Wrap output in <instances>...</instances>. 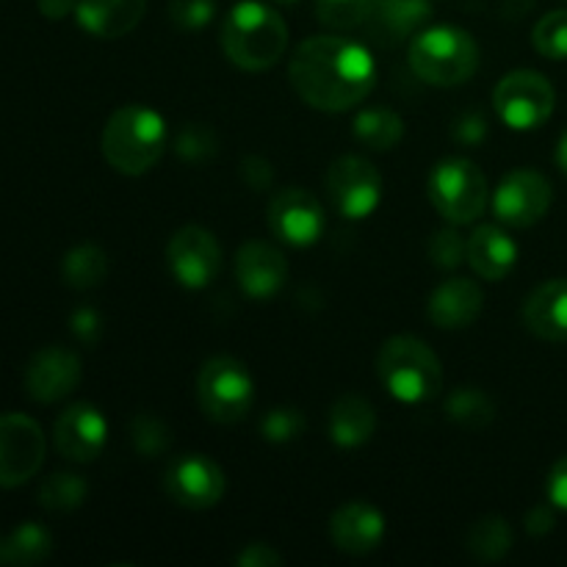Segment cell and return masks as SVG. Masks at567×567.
Wrapping results in <instances>:
<instances>
[{
	"label": "cell",
	"instance_id": "1",
	"mask_svg": "<svg viewBox=\"0 0 567 567\" xmlns=\"http://www.w3.org/2000/svg\"><path fill=\"white\" fill-rule=\"evenodd\" d=\"M288 75L310 109L341 114L369 97L377 83V66L369 48L324 33L299 44Z\"/></svg>",
	"mask_w": 567,
	"mask_h": 567
},
{
	"label": "cell",
	"instance_id": "2",
	"mask_svg": "<svg viewBox=\"0 0 567 567\" xmlns=\"http://www.w3.org/2000/svg\"><path fill=\"white\" fill-rule=\"evenodd\" d=\"M288 48V25L280 11L260 0H241L221 22V50L238 70L264 72L280 64Z\"/></svg>",
	"mask_w": 567,
	"mask_h": 567
},
{
	"label": "cell",
	"instance_id": "3",
	"mask_svg": "<svg viewBox=\"0 0 567 567\" xmlns=\"http://www.w3.org/2000/svg\"><path fill=\"white\" fill-rule=\"evenodd\" d=\"M166 144H169V131L164 116L138 103L116 109L105 122L100 138L103 158L127 177H138L153 169L166 153Z\"/></svg>",
	"mask_w": 567,
	"mask_h": 567
},
{
	"label": "cell",
	"instance_id": "4",
	"mask_svg": "<svg viewBox=\"0 0 567 567\" xmlns=\"http://www.w3.org/2000/svg\"><path fill=\"white\" fill-rule=\"evenodd\" d=\"M377 374L393 399L404 404L432 402L443 391V365L421 338L393 336L377 352Z\"/></svg>",
	"mask_w": 567,
	"mask_h": 567
},
{
	"label": "cell",
	"instance_id": "5",
	"mask_svg": "<svg viewBox=\"0 0 567 567\" xmlns=\"http://www.w3.org/2000/svg\"><path fill=\"white\" fill-rule=\"evenodd\" d=\"M410 66L430 86H460L480 66L474 37L457 25L424 28L410 42Z\"/></svg>",
	"mask_w": 567,
	"mask_h": 567
},
{
	"label": "cell",
	"instance_id": "6",
	"mask_svg": "<svg viewBox=\"0 0 567 567\" xmlns=\"http://www.w3.org/2000/svg\"><path fill=\"white\" fill-rule=\"evenodd\" d=\"M197 402L214 424H238L255 402V382L247 365L227 354L205 360L197 374Z\"/></svg>",
	"mask_w": 567,
	"mask_h": 567
},
{
	"label": "cell",
	"instance_id": "7",
	"mask_svg": "<svg viewBox=\"0 0 567 567\" xmlns=\"http://www.w3.org/2000/svg\"><path fill=\"white\" fill-rule=\"evenodd\" d=\"M430 199L449 225H471L485 214L491 188L474 161L443 158L430 175Z\"/></svg>",
	"mask_w": 567,
	"mask_h": 567
},
{
	"label": "cell",
	"instance_id": "8",
	"mask_svg": "<svg viewBox=\"0 0 567 567\" xmlns=\"http://www.w3.org/2000/svg\"><path fill=\"white\" fill-rule=\"evenodd\" d=\"M557 105L551 81L537 70H515L498 81L493 109L498 120L513 131H535L546 125Z\"/></svg>",
	"mask_w": 567,
	"mask_h": 567
},
{
	"label": "cell",
	"instance_id": "9",
	"mask_svg": "<svg viewBox=\"0 0 567 567\" xmlns=\"http://www.w3.org/2000/svg\"><path fill=\"white\" fill-rule=\"evenodd\" d=\"M324 188L330 205L343 219H365L374 214L382 199L380 169L360 155H343V158L332 161L324 177Z\"/></svg>",
	"mask_w": 567,
	"mask_h": 567
},
{
	"label": "cell",
	"instance_id": "10",
	"mask_svg": "<svg viewBox=\"0 0 567 567\" xmlns=\"http://www.w3.org/2000/svg\"><path fill=\"white\" fill-rule=\"evenodd\" d=\"M44 432L22 413L0 415V487H20L44 463Z\"/></svg>",
	"mask_w": 567,
	"mask_h": 567
},
{
	"label": "cell",
	"instance_id": "11",
	"mask_svg": "<svg viewBox=\"0 0 567 567\" xmlns=\"http://www.w3.org/2000/svg\"><path fill=\"white\" fill-rule=\"evenodd\" d=\"M166 264L181 286L197 291V288L210 286L219 275L221 247L210 230L199 225H186L166 244Z\"/></svg>",
	"mask_w": 567,
	"mask_h": 567
},
{
	"label": "cell",
	"instance_id": "12",
	"mask_svg": "<svg viewBox=\"0 0 567 567\" xmlns=\"http://www.w3.org/2000/svg\"><path fill=\"white\" fill-rule=\"evenodd\" d=\"M554 203V188L546 175L535 169H513L502 177L493 197L496 219L507 227H532L548 214Z\"/></svg>",
	"mask_w": 567,
	"mask_h": 567
},
{
	"label": "cell",
	"instance_id": "13",
	"mask_svg": "<svg viewBox=\"0 0 567 567\" xmlns=\"http://www.w3.org/2000/svg\"><path fill=\"white\" fill-rule=\"evenodd\" d=\"M269 230L291 247H313L324 236L327 216L319 199L305 188H282L266 210Z\"/></svg>",
	"mask_w": 567,
	"mask_h": 567
},
{
	"label": "cell",
	"instance_id": "14",
	"mask_svg": "<svg viewBox=\"0 0 567 567\" xmlns=\"http://www.w3.org/2000/svg\"><path fill=\"white\" fill-rule=\"evenodd\" d=\"M166 496L186 509H210L225 496V471L205 454H183L166 468Z\"/></svg>",
	"mask_w": 567,
	"mask_h": 567
},
{
	"label": "cell",
	"instance_id": "15",
	"mask_svg": "<svg viewBox=\"0 0 567 567\" xmlns=\"http://www.w3.org/2000/svg\"><path fill=\"white\" fill-rule=\"evenodd\" d=\"M53 441L61 457L72 463H92L103 454L105 441H109V421L94 404H70L55 419Z\"/></svg>",
	"mask_w": 567,
	"mask_h": 567
},
{
	"label": "cell",
	"instance_id": "16",
	"mask_svg": "<svg viewBox=\"0 0 567 567\" xmlns=\"http://www.w3.org/2000/svg\"><path fill=\"white\" fill-rule=\"evenodd\" d=\"M81 358L64 347H44L28 360L25 391L33 402L53 404L81 385Z\"/></svg>",
	"mask_w": 567,
	"mask_h": 567
},
{
	"label": "cell",
	"instance_id": "17",
	"mask_svg": "<svg viewBox=\"0 0 567 567\" xmlns=\"http://www.w3.org/2000/svg\"><path fill=\"white\" fill-rule=\"evenodd\" d=\"M330 537L338 551L349 557H365L377 551L385 537V518L369 502H347L330 518Z\"/></svg>",
	"mask_w": 567,
	"mask_h": 567
},
{
	"label": "cell",
	"instance_id": "18",
	"mask_svg": "<svg viewBox=\"0 0 567 567\" xmlns=\"http://www.w3.org/2000/svg\"><path fill=\"white\" fill-rule=\"evenodd\" d=\"M288 277L286 255L269 241H247L236 252V280L249 299H271Z\"/></svg>",
	"mask_w": 567,
	"mask_h": 567
},
{
	"label": "cell",
	"instance_id": "19",
	"mask_svg": "<svg viewBox=\"0 0 567 567\" xmlns=\"http://www.w3.org/2000/svg\"><path fill=\"white\" fill-rule=\"evenodd\" d=\"M430 20V0H377L374 11H371L363 28L371 42L382 44V48H393V44H402L404 39L424 31Z\"/></svg>",
	"mask_w": 567,
	"mask_h": 567
},
{
	"label": "cell",
	"instance_id": "20",
	"mask_svg": "<svg viewBox=\"0 0 567 567\" xmlns=\"http://www.w3.org/2000/svg\"><path fill=\"white\" fill-rule=\"evenodd\" d=\"M482 308H485V293H482L480 282L468 280V277H452V280L441 282L426 305L430 321L441 330L471 327L480 319Z\"/></svg>",
	"mask_w": 567,
	"mask_h": 567
},
{
	"label": "cell",
	"instance_id": "21",
	"mask_svg": "<svg viewBox=\"0 0 567 567\" xmlns=\"http://www.w3.org/2000/svg\"><path fill=\"white\" fill-rule=\"evenodd\" d=\"M524 324L540 341H567V277L543 282L526 297Z\"/></svg>",
	"mask_w": 567,
	"mask_h": 567
},
{
	"label": "cell",
	"instance_id": "22",
	"mask_svg": "<svg viewBox=\"0 0 567 567\" xmlns=\"http://www.w3.org/2000/svg\"><path fill=\"white\" fill-rule=\"evenodd\" d=\"M147 0H75L78 25L97 39H120L142 22Z\"/></svg>",
	"mask_w": 567,
	"mask_h": 567
},
{
	"label": "cell",
	"instance_id": "23",
	"mask_svg": "<svg viewBox=\"0 0 567 567\" xmlns=\"http://www.w3.org/2000/svg\"><path fill=\"white\" fill-rule=\"evenodd\" d=\"M468 264L482 280L498 282L518 264V244L496 225H482L468 238Z\"/></svg>",
	"mask_w": 567,
	"mask_h": 567
},
{
	"label": "cell",
	"instance_id": "24",
	"mask_svg": "<svg viewBox=\"0 0 567 567\" xmlns=\"http://www.w3.org/2000/svg\"><path fill=\"white\" fill-rule=\"evenodd\" d=\"M327 430H330L332 443L341 449H358L369 443L377 432V410L371 408L369 399L358 393H343L330 408Z\"/></svg>",
	"mask_w": 567,
	"mask_h": 567
},
{
	"label": "cell",
	"instance_id": "25",
	"mask_svg": "<svg viewBox=\"0 0 567 567\" xmlns=\"http://www.w3.org/2000/svg\"><path fill=\"white\" fill-rule=\"evenodd\" d=\"M53 554V537L39 524H20L6 540H0V565H39Z\"/></svg>",
	"mask_w": 567,
	"mask_h": 567
},
{
	"label": "cell",
	"instance_id": "26",
	"mask_svg": "<svg viewBox=\"0 0 567 567\" xmlns=\"http://www.w3.org/2000/svg\"><path fill=\"white\" fill-rule=\"evenodd\" d=\"M352 131L363 147L377 150V153H388V150H393L402 142L404 122L396 111L377 105V109H363L354 116Z\"/></svg>",
	"mask_w": 567,
	"mask_h": 567
},
{
	"label": "cell",
	"instance_id": "27",
	"mask_svg": "<svg viewBox=\"0 0 567 567\" xmlns=\"http://www.w3.org/2000/svg\"><path fill=\"white\" fill-rule=\"evenodd\" d=\"M109 275V255L97 247V244H81V247L70 249L61 260V277L75 291H89L97 288Z\"/></svg>",
	"mask_w": 567,
	"mask_h": 567
},
{
	"label": "cell",
	"instance_id": "28",
	"mask_svg": "<svg viewBox=\"0 0 567 567\" xmlns=\"http://www.w3.org/2000/svg\"><path fill=\"white\" fill-rule=\"evenodd\" d=\"M465 546H468L471 557L480 559V563H498L513 548V529L498 515H485L468 529Z\"/></svg>",
	"mask_w": 567,
	"mask_h": 567
},
{
	"label": "cell",
	"instance_id": "29",
	"mask_svg": "<svg viewBox=\"0 0 567 567\" xmlns=\"http://www.w3.org/2000/svg\"><path fill=\"white\" fill-rule=\"evenodd\" d=\"M446 415L465 430H485L496 419V404L482 388H457L446 399Z\"/></svg>",
	"mask_w": 567,
	"mask_h": 567
},
{
	"label": "cell",
	"instance_id": "30",
	"mask_svg": "<svg viewBox=\"0 0 567 567\" xmlns=\"http://www.w3.org/2000/svg\"><path fill=\"white\" fill-rule=\"evenodd\" d=\"M89 496V485L78 474H53L42 482L37 498L50 513H72Z\"/></svg>",
	"mask_w": 567,
	"mask_h": 567
},
{
	"label": "cell",
	"instance_id": "31",
	"mask_svg": "<svg viewBox=\"0 0 567 567\" xmlns=\"http://www.w3.org/2000/svg\"><path fill=\"white\" fill-rule=\"evenodd\" d=\"M377 0H316V17L330 31L363 28L374 11Z\"/></svg>",
	"mask_w": 567,
	"mask_h": 567
},
{
	"label": "cell",
	"instance_id": "32",
	"mask_svg": "<svg viewBox=\"0 0 567 567\" xmlns=\"http://www.w3.org/2000/svg\"><path fill=\"white\" fill-rule=\"evenodd\" d=\"M532 44L540 55L551 61L567 59V9L548 11L537 20L532 31Z\"/></svg>",
	"mask_w": 567,
	"mask_h": 567
},
{
	"label": "cell",
	"instance_id": "33",
	"mask_svg": "<svg viewBox=\"0 0 567 567\" xmlns=\"http://www.w3.org/2000/svg\"><path fill=\"white\" fill-rule=\"evenodd\" d=\"M127 432H131L133 449H136L142 457H161L172 443L169 430H166V424L158 419V415H150V413L133 415Z\"/></svg>",
	"mask_w": 567,
	"mask_h": 567
},
{
	"label": "cell",
	"instance_id": "34",
	"mask_svg": "<svg viewBox=\"0 0 567 567\" xmlns=\"http://www.w3.org/2000/svg\"><path fill=\"white\" fill-rule=\"evenodd\" d=\"M175 150L188 164H203L219 153V138H216L214 127L203 125V122H188L177 131Z\"/></svg>",
	"mask_w": 567,
	"mask_h": 567
},
{
	"label": "cell",
	"instance_id": "35",
	"mask_svg": "<svg viewBox=\"0 0 567 567\" xmlns=\"http://www.w3.org/2000/svg\"><path fill=\"white\" fill-rule=\"evenodd\" d=\"M430 258L437 269H457L463 260H468V241L452 227L435 230L430 238Z\"/></svg>",
	"mask_w": 567,
	"mask_h": 567
},
{
	"label": "cell",
	"instance_id": "36",
	"mask_svg": "<svg viewBox=\"0 0 567 567\" xmlns=\"http://www.w3.org/2000/svg\"><path fill=\"white\" fill-rule=\"evenodd\" d=\"M305 415L293 408H271L260 421V432L271 443H291L302 435Z\"/></svg>",
	"mask_w": 567,
	"mask_h": 567
},
{
	"label": "cell",
	"instance_id": "37",
	"mask_svg": "<svg viewBox=\"0 0 567 567\" xmlns=\"http://www.w3.org/2000/svg\"><path fill=\"white\" fill-rule=\"evenodd\" d=\"M216 14V0H169V20L183 31H199Z\"/></svg>",
	"mask_w": 567,
	"mask_h": 567
},
{
	"label": "cell",
	"instance_id": "38",
	"mask_svg": "<svg viewBox=\"0 0 567 567\" xmlns=\"http://www.w3.org/2000/svg\"><path fill=\"white\" fill-rule=\"evenodd\" d=\"M241 181L247 183L252 192H269L271 183H275V169L266 158L260 155H247L241 161Z\"/></svg>",
	"mask_w": 567,
	"mask_h": 567
},
{
	"label": "cell",
	"instance_id": "39",
	"mask_svg": "<svg viewBox=\"0 0 567 567\" xmlns=\"http://www.w3.org/2000/svg\"><path fill=\"white\" fill-rule=\"evenodd\" d=\"M546 496L554 507L565 509L567 513V457L554 463L551 474H548V482H546Z\"/></svg>",
	"mask_w": 567,
	"mask_h": 567
},
{
	"label": "cell",
	"instance_id": "40",
	"mask_svg": "<svg viewBox=\"0 0 567 567\" xmlns=\"http://www.w3.org/2000/svg\"><path fill=\"white\" fill-rule=\"evenodd\" d=\"M70 324H72V332H75L83 343H94L100 338V332H103V321H100V316L94 313L92 308L75 310Z\"/></svg>",
	"mask_w": 567,
	"mask_h": 567
},
{
	"label": "cell",
	"instance_id": "41",
	"mask_svg": "<svg viewBox=\"0 0 567 567\" xmlns=\"http://www.w3.org/2000/svg\"><path fill=\"white\" fill-rule=\"evenodd\" d=\"M282 557L266 543H249L241 554L236 557V565L241 567H275L280 565Z\"/></svg>",
	"mask_w": 567,
	"mask_h": 567
},
{
	"label": "cell",
	"instance_id": "42",
	"mask_svg": "<svg viewBox=\"0 0 567 567\" xmlns=\"http://www.w3.org/2000/svg\"><path fill=\"white\" fill-rule=\"evenodd\" d=\"M554 524H557V518H554V504H537V507H532L529 513H526V529H529V535L535 537H543L548 535V532L554 529Z\"/></svg>",
	"mask_w": 567,
	"mask_h": 567
},
{
	"label": "cell",
	"instance_id": "43",
	"mask_svg": "<svg viewBox=\"0 0 567 567\" xmlns=\"http://www.w3.org/2000/svg\"><path fill=\"white\" fill-rule=\"evenodd\" d=\"M454 133H457V138H463V142L476 144L487 136V122L482 120L480 114H463V120L457 122V131Z\"/></svg>",
	"mask_w": 567,
	"mask_h": 567
},
{
	"label": "cell",
	"instance_id": "44",
	"mask_svg": "<svg viewBox=\"0 0 567 567\" xmlns=\"http://www.w3.org/2000/svg\"><path fill=\"white\" fill-rule=\"evenodd\" d=\"M39 11L48 20H64L66 14L75 11V0H39Z\"/></svg>",
	"mask_w": 567,
	"mask_h": 567
},
{
	"label": "cell",
	"instance_id": "45",
	"mask_svg": "<svg viewBox=\"0 0 567 567\" xmlns=\"http://www.w3.org/2000/svg\"><path fill=\"white\" fill-rule=\"evenodd\" d=\"M557 166L567 177V131L563 133V138H559V144H557Z\"/></svg>",
	"mask_w": 567,
	"mask_h": 567
},
{
	"label": "cell",
	"instance_id": "46",
	"mask_svg": "<svg viewBox=\"0 0 567 567\" xmlns=\"http://www.w3.org/2000/svg\"><path fill=\"white\" fill-rule=\"evenodd\" d=\"M275 3H282V6H291V3H299V0H275Z\"/></svg>",
	"mask_w": 567,
	"mask_h": 567
}]
</instances>
